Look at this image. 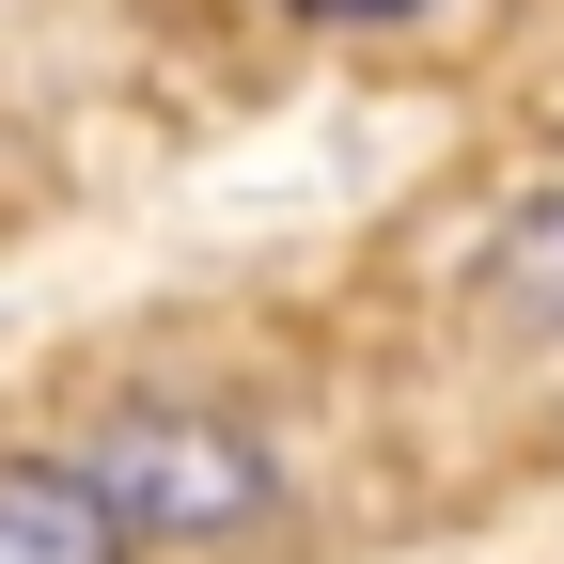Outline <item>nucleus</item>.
I'll return each mask as SVG.
<instances>
[{
    "label": "nucleus",
    "instance_id": "f257e3e1",
    "mask_svg": "<svg viewBox=\"0 0 564 564\" xmlns=\"http://www.w3.org/2000/svg\"><path fill=\"white\" fill-rule=\"evenodd\" d=\"M95 486H110V502H126V533H251L267 518V440H251V423L236 408H126L110 423V440H95Z\"/></svg>",
    "mask_w": 564,
    "mask_h": 564
},
{
    "label": "nucleus",
    "instance_id": "f03ea898",
    "mask_svg": "<svg viewBox=\"0 0 564 564\" xmlns=\"http://www.w3.org/2000/svg\"><path fill=\"white\" fill-rule=\"evenodd\" d=\"M126 502L95 486V455H0V564H126Z\"/></svg>",
    "mask_w": 564,
    "mask_h": 564
},
{
    "label": "nucleus",
    "instance_id": "7ed1b4c3",
    "mask_svg": "<svg viewBox=\"0 0 564 564\" xmlns=\"http://www.w3.org/2000/svg\"><path fill=\"white\" fill-rule=\"evenodd\" d=\"M486 314L533 329V345H564V188H533L518 220L486 236Z\"/></svg>",
    "mask_w": 564,
    "mask_h": 564
},
{
    "label": "nucleus",
    "instance_id": "20e7f679",
    "mask_svg": "<svg viewBox=\"0 0 564 564\" xmlns=\"http://www.w3.org/2000/svg\"><path fill=\"white\" fill-rule=\"evenodd\" d=\"M299 17H329V32H392V17H423V0H299Z\"/></svg>",
    "mask_w": 564,
    "mask_h": 564
}]
</instances>
